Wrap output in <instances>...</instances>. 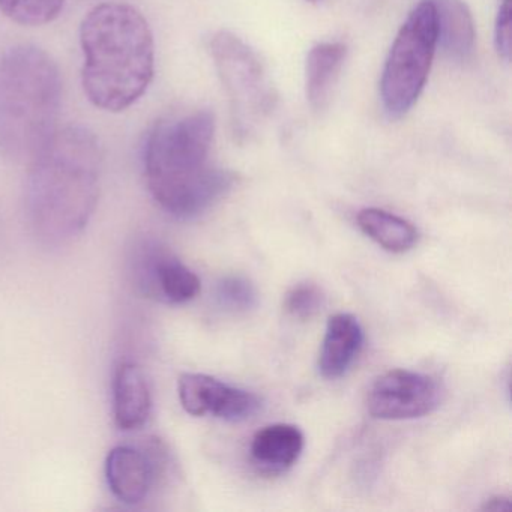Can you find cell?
<instances>
[{
	"label": "cell",
	"instance_id": "obj_1",
	"mask_svg": "<svg viewBox=\"0 0 512 512\" xmlns=\"http://www.w3.org/2000/svg\"><path fill=\"white\" fill-rule=\"evenodd\" d=\"M101 149L88 128L56 130L31 161L26 208L35 236L61 245L79 236L97 206Z\"/></svg>",
	"mask_w": 512,
	"mask_h": 512
},
{
	"label": "cell",
	"instance_id": "obj_2",
	"mask_svg": "<svg viewBox=\"0 0 512 512\" xmlns=\"http://www.w3.org/2000/svg\"><path fill=\"white\" fill-rule=\"evenodd\" d=\"M214 133L208 110L164 119L149 131L143 152L146 184L167 214L197 217L232 187V173L212 164Z\"/></svg>",
	"mask_w": 512,
	"mask_h": 512
},
{
	"label": "cell",
	"instance_id": "obj_3",
	"mask_svg": "<svg viewBox=\"0 0 512 512\" xmlns=\"http://www.w3.org/2000/svg\"><path fill=\"white\" fill-rule=\"evenodd\" d=\"M86 97L98 109L124 112L148 91L155 71L149 23L131 5L101 4L80 26Z\"/></svg>",
	"mask_w": 512,
	"mask_h": 512
},
{
	"label": "cell",
	"instance_id": "obj_4",
	"mask_svg": "<svg viewBox=\"0 0 512 512\" xmlns=\"http://www.w3.org/2000/svg\"><path fill=\"white\" fill-rule=\"evenodd\" d=\"M61 101V74L44 50H7L0 58V152L31 163L58 130Z\"/></svg>",
	"mask_w": 512,
	"mask_h": 512
},
{
	"label": "cell",
	"instance_id": "obj_5",
	"mask_svg": "<svg viewBox=\"0 0 512 512\" xmlns=\"http://www.w3.org/2000/svg\"><path fill=\"white\" fill-rule=\"evenodd\" d=\"M209 50L229 98L233 133L241 140L251 139L277 101L265 65L248 44L230 32L215 34Z\"/></svg>",
	"mask_w": 512,
	"mask_h": 512
},
{
	"label": "cell",
	"instance_id": "obj_6",
	"mask_svg": "<svg viewBox=\"0 0 512 512\" xmlns=\"http://www.w3.org/2000/svg\"><path fill=\"white\" fill-rule=\"evenodd\" d=\"M436 47L433 0H422L398 31L383 68L380 95L389 118H401L415 106L427 83Z\"/></svg>",
	"mask_w": 512,
	"mask_h": 512
},
{
	"label": "cell",
	"instance_id": "obj_7",
	"mask_svg": "<svg viewBox=\"0 0 512 512\" xmlns=\"http://www.w3.org/2000/svg\"><path fill=\"white\" fill-rule=\"evenodd\" d=\"M130 278L137 293L166 304H187L202 290L200 278L155 239L134 242Z\"/></svg>",
	"mask_w": 512,
	"mask_h": 512
},
{
	"label": "cell",
	"instance_id": "obj_8",
	"mask_svg": "<svg viewBox=\"0 0 512 512\" xmlns=\"http://www.w3.org/2000/svg\"><path fill=\"white\" fill-rule=\"evenodd\" d=\"M443 400V388L434 377L412 370H391L374 380L367 394L373 418L404 421L430 415Z\"/></svg>",
	"mask_w": 512,
	"mask_h": 512
},
{
	"label": "cell",
	"instance_id": "obj_9",
	"mask_svg": "<svg viewBox=\"0 0 512 512\" xmlns=\"http://www.w3.org/2000/svg\"><path fill=\"white\" fill-rule=\"evenodd\" d=\"M179 400L191 416H215L227 422H244L262 409L253 392L227 385L208 374L185 373L179 377Z\"/></svg>",
	"mask_w": 512,
	"mask_h": 512
},
{
	"label": "cell",
	"instance_id": "obj_10",
	"mask_svg": "<svg viewBox=\"0 0 512 512\" xmlns=\"http://www.w3.org/2000/svg\"><path fill=\"white\" fill-rule=\"evenodd\" d=\"M157 469V461L149 452L136 446L119 445L107 455V484L119 502L137 506L148 499Z\"/></svg>",
	"mask_w": 512,
	"mask_h": 512
},
{
	"label": "cell",
	"instance_id": "obj_11",
	"mask_svg": "<svg viewBox=\"0 0 512 512\" xmlns=\"http://www.w3.org/2000/svg\"><path fill=\"white\" fill-rule=\"evenodd\" d=\"M152 412L148 380L139 365L121 362L113 376V416L122 431L140 430Z\"/></svg>",
	"mask_w": 512,
	"mask_h": 512
},
{
	"label": "cell",
	"instance_id": "obj_12",
	"mask_svg": "<svg viewBox=\"0 0 512 512\" xmlns=\"http://www.w3.org/2000/svg\"><path fill=\"white\" fill-rule=\"evenodd\" d=\"M364 341V329L353 314L329 317L319 355L320 374L329 380L343 377L361 353Z\"/></svg>",
	"mask_w": 512,
	"mask_h": 512
},
{
	"label": "cell",
	"instance_id": "obj_13",
	"mask_svg": "<svg viewBox=\"0 0 512 512\" xmlns=\"http://www.w3.org/2000/svg\"><path fill=\"white\" fill-rule=\"evenodd\" d=\"M346 56L347 47L341 43L317 44L308 53L305 64V91L314 112H323L329 106Z\"/></svg>",
	"mask_w": 512,
	"mask_h": 512
},
{
	"label": "cell",
	"instance_id": "obj_14",
	"mask_svg": "<svg viewBox=\"0 0 512 512\" xmlns=\"http://www.w3.org/2000/svg\"><path fill=\"white\" fill-rule=\"evenodd\" d=\"M437 44L457 62L469 61L475 49V23L463 0H433Z\"/></svg>",
	"mask_w": 512,
	"mask_h": 512
},
{
	"label": "cell",
	"instance_id": "obj_15",
	"mask_svg": "<svg viewBox=\"0 0 512 512\" xmlns=\"http://www.w3.org/2000/svg\"><path fill=\"white\" fill-rule=\"evenodd\" d=\"M304 445V433L296 425L272 424L254 434L250 452L263 469L284 470L299 460Z\"/></svg>",
	"mask_w": 512,
	"mask_h": 512
},
{
	"label": "cell",
	"instance_id": "obj_16",
	"mask_svg": "<svg viewBox=\"0 0 512 512\" xmlns=\"http://www.w3.org/2000/svg\"><path fill=\"white\" fill-rule=\"evenodd\" d=\"M356 220L364 235L389 253H407L418 244V229L410 221L391 212L377 208L362 209Z\"/></svg>",
	"mask_w": 512,
	"mask_h": 512
},
{
	"label": "cell",
	"instance_id": "obj_17",
	"mask_svg": "<svg viewBox=\"0 0 512 512\" xmlns=\"http://www.w3.org/2000/svg\"><path fill=\"white\" fill-rule=\"evenodd\" d=\"M65 0H0V10L23 26H44L58 19Z\"/></svg>",
	"mask_w": 512,
	"mask_h": 512
},
{
	"label": "cell",
	"instance_id": "obj_18",
	"mask_svg": "<svg viewBox=\"0 0 512 512\" xmlns=\"http://www.w3.org/2000/svg\"><path fill=\"white\" fill-rule=\"evenodd\" d=\"M217 301L230 313H248L256 308L257 290L248 278L242 275L224 277L217 286Z\"/></svg>",
	"mask_w": 512,
	"mask_h": 512
},
{
	"label": "cell",
	"instance_id": "obj_19",
	"mask_svg": "<svg viewBox=\"0 0 512 512\" xmlns=\"http://www.w3.org/2000/svg\"><path fill=\"white\" fill-rule=\"evenodd\" d=\"M325 305L322 290L313 283H301L293 287L284 299V308L298 320L313 319Z\"/></svg>",
	"mask_w": 512,
	"mask_h": 512
},
{
	"label": "cell",
	"instance_id": "obj_20",
	"mask_svg": "<svg viewBox=\"0 0 512 512\" xmlns=\"http://www.w3.org/2000/svg\"><path fill=\"white\" fill-rule=\"evenodd\" d=\"M496 49L500 58L511 56V0H503L496 19Z\"/></svg>",
	"mask_w": 512,
	"mask_h": 512
},
{
	"label": "cell",
	"instance_id": "obj_21",
	"mask_svg": "<svg viewBox=\"0 0 512 512\" xmlns=\"http://www.w3.org/2000/svg\"><path fill=\"white\" fill-rule=\"evenodd\" d=\"M511 506L509 497L506 496H493L490 499L484 500V505L481 506L482 511L500 512L506 511Z\"/></svg>",
	"mask_w": 512,
	"mask_h": 512
},
{
	"label": "cell",
	"instance_id": "obj_22",
	"mask_svg": "<svg viewBox=\"0 0 512 512\" xmlns=\"http://www.w3.org/2000/svg\"><path fill=\"white\" fill-rule=\"evenodd\" d=\"M310 2H317V0H310Z\"/></svg>",
	"mask_w": 512,
	"mask_h": 512
}]
</instances>
